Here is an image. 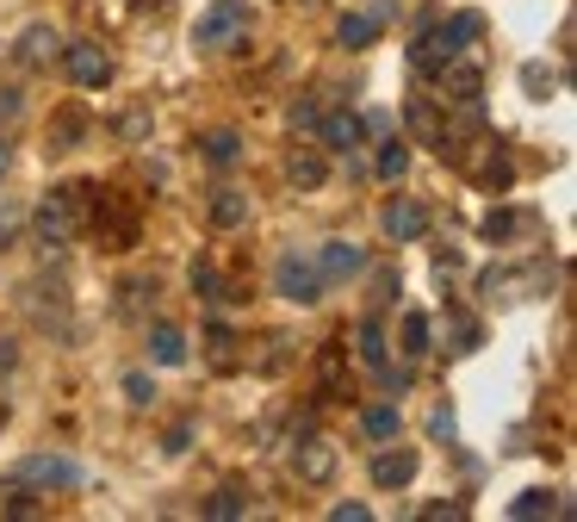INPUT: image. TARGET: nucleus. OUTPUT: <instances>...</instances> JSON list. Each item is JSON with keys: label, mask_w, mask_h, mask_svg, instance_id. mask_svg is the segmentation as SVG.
Returning <instances> with one entry per match:
<instances>
[{"label": "nucleus", "mask_w": 577, "mask_h": 522, "mask_svg": "<svg viewBox=\"0 0 577 522\" xmlns=\"http://www.w3.org/2000/svg\"><path fill=\"white\" fill-rule=\"evenodd\" d=\"M87 212H94V181H69V187H56L44 206H38V218H32L38 243H44L50 255L69 249V243L87 231Z\"/></svg>", "instance_id": "nucleus-1"}, {"label": "nucleus", "mask_w": 577, "mask_h": 522, "mask_svg": "<svg viewBox=\"0 0 577 522\" xmlns=\"http://www.w3.org/2000/svg\"><path fill=\"white\" fill-rule=\"evenodd\" d=\"M484 38V19L478 13H453V19H429V32L410 44V69H416L422 81H435L441 63H453V57H466V44H478Z\"/></svg>", "instance_id": "nucleus-2"}, {"label": "nucleus", "mask_w": 577, "mask_h": 522, "mask_svg": "<svg viewBox=\"0 0 577 522\" xmlns=\"http://www.w3.org/2000/svg\"><path fill=\"white\" fill-rule=\"evenodd\" d=\"M243 38H249V0H212L199 13V25H193V44L212 50V57L243 50Z\"/></svg>", "instance_id": "nucleus-3"}, {"label": "nucleus", "mask_w": 577, "mask_h": 522, "mask_svg": "<svg viewBox=\"0 0 577 522\" xmlns=\"http://www.w3.org/2000/svg\"><path fill=\"white\" fill-rule=\"evenodd\" d=\"M274 293H280L286 305H317V299H323V274H317L311 255L286 249L280 262H274Z\"/></svg>", "instance_id": "nucleus-4"}, {"label": "nucleus", "mask_w": 577, "mask_h": 522, "mask_svg": "<svg viewBox=\"0 0 577 522\" xmlns=\"http://www.w3.org/2000/svg\"><path fill=\"white\" fill-rule=\"evenodd\" d=\"M336 442H323V436H292V473L298 485H329L336 479Z\"/></svg>", "instance_id": "nucleus-5"}, {"label": "nucleus", "mask_w": 577, "mask_h": 522, "mask_svg": "<svg viewBox=\"0 0 577 522\" xmlns=\"http://www.w3.org/2000/svg\"><path fill=\"white\" fill-rule=\"evenodd\" d=\"M19 485H32V491H75L81 485V467L63 454H32V460H19Z\"/></svg>", "instance_id": "nucleus-6"}, {"label": "nucleus", "mask_w": 577, "mask_h": 522, "mask_svg": "<svg viewBox=\"0 0 577 522\" xmlns=\"http://www.w3.org/2000/svg\"><path fill=\"white\" fill-rule=\"evenodd\" d=\"M441 106H472V100H484V69L472 63V57H453V63H441Z\"/></svg>", "instance_id": "nucleus-7"}, {"label": "nucleus", "mask_w": 577, "mask_h": 522, "mask_svg": "<svg viewBox=\"0 0 577 522\" xmlns=\"http://www.w3.org/2000/svg\"><path fill=\"white\" fill-rule=\"evenodd\" d=\"M466 174L478 181L484 193H509V187H515V162L503 156V143H497V137H484V143H478V156L466 162Z\"/></svg>", "instance_id": "nucleus-8"}, {"label": "nucleus", "mask_w": 577, "mask_h": 522, "mask_svg": "<svg viewBox=\"0 0 577 522\" xmlns=\"http://www.w3.org/2000/svg\"><path fill=\"white\" fill-rule=\"evenodd\" d=\"M63 69L75 88H106L112 81V57L100 44H63Z\"/></svg>", "instance_id": "nucleus-9"}, {"label": "nucleus", "mask_w": 577, "mask_h": 522, "mask_svg": "<svg viewBox=\"0 0 577 522\" xmlns=\"http://www.w3.org/2000/svg\"><path fill=\"white\" fill-rule=\"evenodd\" d=\"M311 262H317V274H323V286H342V280H354V274L367 268L360 243H342V237H329L323 249L311 255Z\"/></svg>", "instance_id": "nucleus-10"}, {"label": "nucleus", "mask_w": 577, "mask_h": 522, "mask_svg": "<svg viewBox=\"0 0 577 522\" xmlns=\"http://www.w3.org/2000/svg\"><path fill=\"white\" fill-rule=\"evenodd\" d=\"M416 467H422L416 448H379L373 454V485L379 491H404L410 479H416Z\"/></svg>", "instance_id": "nucleus-11"}, {"label": "nucleus", "mask_w": 577, "mask_h": 522, "mask_svg": "<svg viewBox=\"0 0 577 522\" xmlns=\"http://www.w3.org/2000/svg\"><path fill=\"white\" fill-rule=\"evenodd\" d=\"M379 231H385L391 243H416V237H429V212H422L416 199H391V206L379 212Z\"/></svg>", "instance_id": "nucleus-12"}, {"label": "nucleus", "mask_w": 577, "mask_h": 522, "mask_svg": "<svg viewBox=\"0 0 577 522\" xmlns=\"http://www.w3.org/2000/svg\"><path fill=\"white\" fill-rule=\"evenodd\" d=\"M13 57L25 69H44L50 57H63V32H56V25H25V32H19V44H13Z\"/></svg>", "instance_id": "nucleus-13"}, {"label": "nucleus", "mask_w": 577, "mask_h": 522, "mask_svg": "<svg viewBox=\"0 0 577 522\" xmlns=\"http://www.w3.org/2000/svg\"><path fill=\"white\" fill-rule=\"evenodd\" d=\"M317 131H323L329 150H360V143H367V125H360V112H323V119H317Z\"/></svg>", "instance_id": "nucleus-14"}, {"label": "nucleus", "mask_w": 577, "mask_h": 522, "mask_svg": "<svg viewBox=\"0 0 577 522\" xmlns=\"http://www.w3.org/2000/svg\"><path fill=\"white\" fill-rule=\"evenodd\" d=\"M398 429H404L398 398H385V405H367V411H360V436H367V442H398Z\"/></svg>", "instance_id": "nucleus-15"}, {"label": "nucleus", "mask_w": 577, "mask_h": 522, "mask_svg": "<svg viewBox=\"0 0 577 522\" xmlns=\"http://www.w3.org/2000/svg\"><path fill=\"white\" fill-rule=\"evenodd\" d=\"M150 361H156V367H181V361H187V336H181V324H150Z\"/></svg>", "instance_id": "nucleus-16"}, {"label": "nucleus", "mask_w": 577, "mask_h": 522, "mask_svg": "<svg viewBox=\"0 0 577 522\" xmlns=\"http://www.w3.org/2000/svg\"><path fill=\"white\" fill-rule=\"evenodd\" d=\"M212 224H218V231H243V224H249V193L218 187L212 193Z\"/></svg>", "instance_id": "nucleus-17"}, {"label": "nucleus", "mask_w": 577, "mask_h": 522, "mask_svg": "<svg viewBox=\"0 0 577 522\" xmlns=\"http://www.w3.org/2000/svg\"><path fill=\"white\" fill-rule=\"evenodd\" d=\"M441 342H447V355H472V348L484 342V330L472 324L466 311H447V317H441Z\"/></svg>", "instance_id": "nucleus-18"}, {"label": "nucleus", "mask_w": 577, "mask_h": 522, "mask_svg": "<svg viewBox=\"0 0 577 522\" xmlns=\"http://www.w3.org/2000/svg\"><path fill=\"white\" fill-rule=\"evenodd\" d=\"M360 361H367V373H385L391 367V348H385V324H379V317H367V324H360Z\"/></svg>", "instance_id": "nucleus-19"}, {"label": "nucleus", "mask_w": 577, "mask_h": 522, "mask_svg": "<svg viewBox=\"0 0 577 522\" xmlns=\"http://www.w3.org/2000/svg\"><path fill=\"white\" fill-rule=\"evenodd\" d=\"M509 516H515V522H534V516H565V498H559V491H540V485H534V491H522V498L509 504Z\"/></svg>", "instance_id": "nucleus-20"}, {"label": "nucleus", "mask_w": 577, "mask_h": 522, "mask_svg": "<svg viewBox=\"0 0 577 522\" xmlns=\"http://www.w3.org/2000/svg\"><path fill=\"white\" fill-rule=\"evenodd\" d=\"M199 156L212 162V168H236V162H243V131H212V137H199Z\"/></svg>", "instance_id": "nucleus-21"}, {"label": "nucleus", "mask_w": 577, "mask_h": 522, "mask_svg": "<svg viewBox=\"0 0 577 522\" xmlns=\"http://www.w3.org/2000/svg\"><path fill=\"white\" fill-rule=\"evenodd\" d=\"M286 174H292V187H305V193H317L329 181V162L317 156V150H292V162H286Z\"/></svg>", "instance_id": "nucleus-22"}, {"label": "nucleus", "mask_w": 577, "mask_h": 522, "mask_svg": "<svg viewBox=\"0 0 577 522\" xmlns=\"http://www.w3.org/2000/svg\"><path fill=\"white\" fill-rule=\"evenodd\" d=\"M373 38H379L373 13H342V25H336V44H342V50H367Z\"/></svg>", "instance_id": "nucleus-23"}, {"label": "nucleus", "mask_w": 577, "mask_h": 522, "mask_svg": "<svg viewBox=\"0 0 577 522\" xmlns=\"http://www.w3.org/2000/svg\"><path fill=\"white\" fill-rule=\"evenodd\" d=\"M441 125H447V119H441V100H410V131H416L429 150L441 143Z\"/></svg>", "instance_id": "nucleus-24"}, {"label": "nucleus", "mask_w": 577, "mask_h": 522, "mask_svg": "<svg viewBox=\"0 0 577 522\" xmlns=\"http://www.w3.org/2000/svg\"><path fill=\"white\" fill-rule=\"evenodd\" d=\"M398 336H404V355H410V361H422V355L435 348V324H429L422 311H404V330H398Z\"/></svg>", "instance_id": "nucleus-25"}, {"label": "nucleus", "mask_w": 577, "mask_h": 522, "mask_svg": "<svg viewBox=\"0 0 577 522\" xmlns=\"http://www.w3.org/2000/svg\"><path fill=\"white\" fill-rule=\"evenodd\" d=\"M404 168H410V143L404 137H385V143H379L373 174H379V181H404Z\"/></svg>", "instance_id": "nucleus-26"}, {"label": "nucleus", "mask_w": 577, "mask_h": 522, "mask_svg": "<svg viewBox=\"0 0 577 522\" xmlns=\"http://www.w3.org/2000/svg\"><path fill=\"white\" fill-rule=\"evenodd\" d=\"M342 361H348V342H323V355H317V373H323V398L342 392Z\"/></svg>", "instance_id": "nucleus-27"}, {"label": "nucleus", "mask_w": 577, "mask_h": 522, "mask_svg": "<svg viewBox=\"0 0 577 522\" xmlns=\"http://www.w3.org/2000/svg\"><path fill=\"white\" fill-rule=\"evenodd\" d=\"M187 280H193V293H199V299H212V305L224 299V274L212 268V262H193V274H187Z\"/></svg>", "instance_id": "nucleus-28"}, {"label": "nucleus", "mask_w": 577, "mask_h": 522, "mask_svg": "<svg viewBox=\"0 0 577 522\" xmlns=\"http://www.w3.org/2000/svg\"><path fill=\"white\" fill-rule=\"evenodd\" d=\"M81 131H87V119H81V112H75V106H69V112H63V119H56V125H50V150H63V143H75V137H81Z\"/></svg>", "instance_id": "nucleus-29"}, {"label": "nucleus", "mask_w": 577, "mask_h": 522, "mask_svg": "<svg viewBox=\"0 0 577 522\" xmlns=\"http://www.w3.org/2000/svg\"><path fill=\"white\" fill-rule=\"evenodd\" d=\"M243 510H249V504H243V491H230V485H224L218 498L205 504V516H212V522H230V516H243Z\"/></svg>", "instance_id": "nucleus-30"}, {"label": "nucleus", "mask_w": 577, "mask_h": 522, "mask_svg": "<svg viewBox=\"0 0 577 522\" xmlns=\"http://www.w3.org/2000/svg\"><path fill=\"white\" fill-rule=\"evenodd\" d=\"M317 119H323V100H317V94H298L292 100V131H317Z\"/></svg>", "instance_id": "nucleus-31"}, {"label": "nucleus", "mask_w": 577, "mask_h": 522, "mask_svg": "<svg viewBox=\"0 0 577 522\" xmlns=\"http://www.w3.org/2000/svg\"><path fill=\"white\" fill-rule=\"evenodd\" d=\"M119 137L143 143V137H150V112H125V119H119Z\"/></svg>", "instance_id": "nucleus-32"}, {"label": "nucleus", "mask_w": 577, "mask_h": 522, "mask_svg": "<svg viewBox=\"0 0 577 522\" xmlns=\"http://www.w3.org/2000/svg\"><path fill=\"white\" fill-rule=\"evenodd\" d=\"M522 88H528L534 100H546V94H553V75H546L540 63H528V69H522Z\"/></svg>", "instance_id": "nucleus-33"}, {"label": "nucleus", "mask_w": 577, "mask_h": 522, "mask_svg": "<svg viewBox=\"0 0 577 522\" xmlns=\"http://www.w3.org/2000/svg\"><path fill=\"white\" fill-rule=\"evenodd\" d=\"M125 398L131 405H150V398H156V380H150V373H125Z\"/></svg>", "instance_id": "nucleus-34"}, {"label": "nucleus", "mask_w": 577, "mask_h": 522, "mask_svg": "<svg viewBox=\"0 0 577 522\" xmlns=\"http://www.w3.org/2000/svg\"><path fill=\"white\" fill-rule=\"evenodd\" d=\"M515 231V212H491V218H484V243H503Z\"/></svg>", "instance_id": "nucleus-35"}, {"label": "nucleus", "mask_w": 577, "mask_h": 522, "mask_svg": "<svg viewBox=\"0 0 577 522\" xmlns=\"http://www.w3.org/2000/svg\"><path fill=\"white\" fill-rule=\"evenodd\" d=\"M230 348H236V336L224 330V324H212V361H218V367H230Z\"/></svg>", "instance_id": "nucleus-36"}, {"label": "nucleus", "mask_w": 577, "mask_h": 522, "mask_svg": "<svg viewBox=\"0 0 577 522\" xmlns=\"http://www.w3.org/2000/svg\"><path fill=\"white\" fill-rule=\"evenodd\" d=\"M187 442H193V423H174L168 436H162V454H187Z\"/></svg>", "instance_id": "nucleus-37"}, {"label": "nucleus", "mask_w": 577, "mask_h": 522, "mask_svg": "<svg viewBox=\"0 0 577 522\" xmlns=\"http://www.w3.org/2000/svg\"><path fill=\"white\" fill-rule=\"evenodd\" d=\"M429 436H435V442H453V411H447V405H435V417H429Z\"/></svg>", "instance_id": "nucleus-38"}, {"label": "nucleus", "mask_w": 577, "mask_h": 522, "mask_svg": "<svg viewBox=\"0 0 577 522\" xmlns=\"http://www.w3.org/2000/svg\"><path fill=\"white\" fill-rule=\"evenodd\" d=\"M19 100H25L19 88H0V125H13L19 119Z\"/></svg>", "instance_id": "nucleus-39"}, {"label": "nucleus", "mask_w": 577, "mask_h": 522, "mask_svg": "<svg viewBox=\"0 0 577 522\" xmlns=\"http://www.w3.org/2000/svg\"><path fill=\"white\" fill-rule=\"evenodd\" d=\"M367 516H373L367 504H336V510H329V522H367Z\"/></svg>", "instance_id": "nucleus-40"}, {"label": "nucleus", "mask_w": 577, "mask_h": 522, "mask_svg": "<svg viewBox=\"0 0 577 522\" xmlns=\"http://www.w3.org/2000/svg\"><path fill=\"white\" fill-rule=\"evenodd\" d=\"M13 237H19V212H13V206H0V249H7Z\"/></svg>", "instance_id": "nucleus-41"}, {"label": "nucleus", "mask_w": 577, "mask_h": 522, "mask_svg": "<svg viewBox=\"0 0 577 522\" xmlns=\"http://www.w3.org/2000/svg\"><path fill=\"white\" fill-rule=\"evenodd\" d=\"M13 367H19V342L13 336H0V373H13Z\"/></svg>", "instance_id": "nucleus-42"}, {"label": "nucleus", "mask_w": 577, "mask_h": 522, "mask_svg": "<svg viewBox=\"0 0 577 522\" xmlns=\"http://www.w3.org/2000/svg\"><path fill=\"white\" fill-rule=\"evenodd\" d=\"M441 516H466V504H429L422 510V522H441Z\"/></svg>", "instance_id": "nucleus-43"}, {"label": "nucleus", "mask_w": 577, "mask_h": 522, "mask_svg": "<svg viewBox=\"0 0 577 522\" xmlns=\"http://www.w3.org/2000/svg\"><path fill=\"white\" fill-rule=\"evenodd\" d=\"M13 498H19V479H0V510L13 504Z\"/></svg>", "instance_id": "nucleus-44"}, {"label": "nucleus", "mask_w": 577, "mask_h": 522, "mask_svg": "<svg viewBox=\"0 0 577 522\" xmlns=\"http://www.w3.org/2000/svg\"><path fill=\"white\" fill-rule=\"evenodd\" d=\"M7 168H13V150H7V143H0V181H7Z\"/></svg>", "instance_id": "nucleus-45"}, {"label": "nucleus", "mask_w": 577, "mask_h": 522, "mask_svg": "<svg viewBox=\"0 0 577 522\" xmlns=\"http://www.w3.org/2000/svg\"><path fill=\"white\" fill-rule=\"evenodd\" d=\"M0 429H7V398H0Z\"/></svg>", "instance_id": "nucleus-46"}]
</instances>
